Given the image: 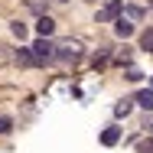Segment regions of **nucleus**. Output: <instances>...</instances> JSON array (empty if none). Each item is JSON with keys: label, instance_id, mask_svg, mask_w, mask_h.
<instances>
[{"label": "nucleus", "instance_id": "1", "mask_svg": "<svg viewBox=\"0 0 153 153\" xmlns=\"http://www.w3.org/2000/svg\"><path fill=\"white\" fill-rule=\"evenodd\" d=\"M30 49H33V56H36V62H39V65H46V62L56 59V42H52V39H46V36H39Z\"/></svg>", "mask_w": 153, "mask_h": 153}, {"label": "nucleus", "instance_id": "2", "mask_svg": "<svg viewBox=\"0 0 153 153\" xmlns=\"http://www.w3.org/2000/svg\"><path fill=\"white\" fill-rule=\"evenodd\" d=\"M56 59H59L62 65H68V62H78V59H82V49H78V42H62V46H56Z\"/></svg>", "mask_w": 153, "mask_h": 153}, {"label": "nucleus", "instance_id": "3", "mask_svg": "<svg viewBox=\"0 0 153 153\" xmlns=\"http://www.w3.org/2000/svg\"><path fill=\"white\" fill-rule=\"evenodd\" d=\"M121 13H124V3H121V0H111L104 10H98V16H94V20H98V23H111V20H117Z\"/></svg>", "mask_w": 153, "mask_h": 153}, {"label": "nucleus", "instance_id": "4", "mask_svg": "<svg viewBox=\"0 0 153 153\" xmlns=\"http://www.w3.org/2000/svg\"><path fill=\"white\" fill-rule=\"evenodd\" d=\"M124 20H130V23H140L143 16H147V10L143 7H137V3H124V13H121Z\"/></svg>", "mask_w": 153, "mask_h": 153}, {"label": "nucleus", "instance_id": "5", "mask_svg": "<svg viewBox=\"0 0 153 153\" xmlns=\"http://www.w3.org/2000/svg\"><path fill=\"white\" fill-rule=\"evenodd\" d=\"M36 33H39V36H46V39H49V36H52V33H56V20H52V16H49V13H46V16H39V20H36Z\"/></svg>", "mask_w": 153, "mask_h": 153}, {"label": "nucleus", "instance_id": "6", "mask_svg": "<svg viewBox=\"0 0 153 153\" xmlns=\"http://www.w3.org/2000/svg\"><path fill=\"white\" fill-rule=\"evenodd\" d=\"M117 140H121V127H114V124H111V127H104V130H101V143H104V147H114Z\"/></svg>", "mask_w": 153, "mask_h": 153}, {"label": "nucleus", "instance_id": "7", "mask_svg": "<svg viewBox=\"0 0 153 153\" xmlns=\"http://www.w3.org/2000/svg\"><path fill=\"white\" fill-rule=\"evenodd\" d=\"M114 33H117L121 39H127V36H134V23L124 20V16H117V20H114Z\"/></svg>", "mask_w": 153, "mask_h": 153}, {"label": "nucleus", "instance_id": "8", "mask_svg": "<svg viewBox=\"0 0 153 153\" xmlns=\"http://www.w3.org/2000/svg\"><path fill=\"white\" fill-rule=\"evenodd\" d=\"M16 62H20V65H39L30 46H20V49H16Z\"/></svg>", "mask_w": 153, "mask_h": 153}, {"label": "nucleus", "instance_id": "9", "mask_svg": "<svg viewBox=\"0 0 153 153\" xmlns=\"http://www.w3.org/2000/svg\"><path fill=\"white\" fill-rule=\"evenodd\" d=\"M134 101H137V104H140L143 111H153V88H143V91L137 94Z\"/></svg>", "mask_w": 153, "mask_h": 153}, {"label": "nucleus", "instance_id": "10", "mask_svg": "<svg viewBox=\"0 0 153 153\" xmlns=\"http://www.w3.org/2000/svg\"><path fill=\"white\" fill-rule=\"evenodd\" d=\"M130 111H134V98H121V101L114 104V114H117V117H127Z\"/></svg>", "mask_w": 153, "mask_h": 153}, {"label": "nucleus", "instance_id": "11", "mask_svg": "<svg viewBox=\"0 0 153 153\" xmlns=\"http://www.w3.org/2000/svg\"><path fill=\"white\" fill-rule=\"evenodd\" d=\"M10 33H13L16 39H26V36H30V30H26V23H20V20H13V23H10Z\"/></svg>", "mask_w": 153, "mask_h": 153}, {"label": "nucleus", "instance_id": "12", "mask_svg": "<svg viewBox=\"0 0 153 153\" xmlns=\"http://www.w3.org/2000/svg\"><path fill=\"white\" fill-rule=\"evenodd\" d=\"M140 49L153 52V30H143V33H140Z\"/></svg>", "mask_w": 153, "mask_h": 153}, {"label": "nucleus", "instance_id": "13", "mask_svg": "<svg viewBox=\"0 0 153 153\" xmlns=\"http://www.w3.org/2000/svg\"><path fill=\"white\" fill-rule=\"evenodd\" d=\"M26 3H30V10H33V13L46 16V0H26Z\"/></svg>", "mask_w": 153, "mask_h": 153}, {"label": "nucleus", "instance_id": "14", "mask_svg": "<svg viewBox=\"0 0 153 153\" xmlns=\"http://www.w3.org/2000/svg\"><path fill=\"white\" fill-rule=\"evenodd\" d=\"M124 78H127V82H140V78H143V72H140V68H127V75H124Z\"/></svg>", "mask_w": 153, "mask_h": 153}, {"label": "nucleus", "instance_id": "15", "mask_svg": "<svg viewBox=\"0 0 153 153\" xmlns=\"http://www.w3.org/2000/svg\"><path fill=\"white\" fill-rule=\"evenodd\" d=\"M10 130H13V121H10V117H3V114H0V134H10Z\"/></svg>", "mask_w": 153, "mask_h": 153}, {"label": "nucleus", "instance_id": "16", "mask_svg": "<svg viewBox=\"0 0 153 153\" xmlns=\"http://www.w3.org/2000/svg\"><path fill=\"white\" fill-rule=\"evenodd\" d=\"M137 153H153V140H143V143H137Z\"/></svg>", "mask_w": 153, "mask_h": 153}]
</instances>
